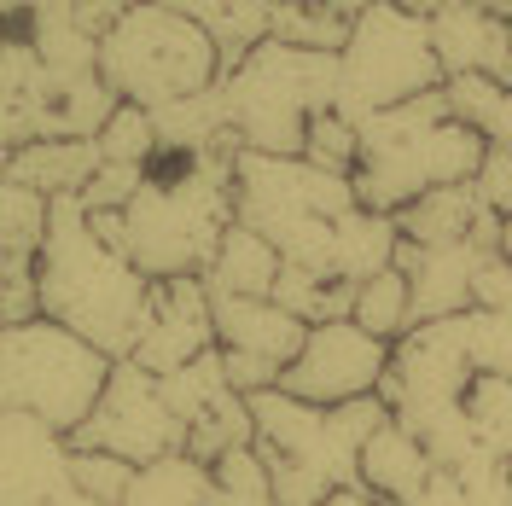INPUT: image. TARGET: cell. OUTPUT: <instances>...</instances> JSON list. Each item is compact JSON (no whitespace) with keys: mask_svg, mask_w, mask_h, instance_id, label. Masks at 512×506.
Returning a JSON list of instances; mask_svg holds the SVG:
<instances>
[{"mask_svg":"<svg viewBox=\"0 0 512 506\" xmlns=\"http://www.w3.org/2000/svg\"><path fill=\"white\" fill-rule=\"evenodd\" d=\"M35 274H41V315L70 326L111 361H134L158 315V285L99 239L82 198H53V233L41 245Z\"/></svg>","mask_w":512,"mask_h":506,"instance_id":"1","label":"cell"},{"mask_svg":"<svg viewBox=\"0 0 512 506\" xmlns=\"http://www.w3.org/2000/svg\"><path fill=\"white\" fill-rule=\"evenodd\" d=\"M483 158H489V140L460 123L448 105V88H437L361 123V163L350 181L361 210L402 216L425 192L478 181Z\"/></svg>","mask_w":512,"mask_h":506,"instance_id":"2","label":"cell"},{"mask_svg":"<svg viewBox=\"0 0 512 506\" xmlns=\"http://www.w3.org/2000/svg\"><path fill=\"white\" fill-rule=\"evenodd\" d=\"M256 413V454L268 460L280 506H320L338 489H361V448L379 431L390 408L384 396L350 402V408H315L291 390L251 396Z\"/></svg>","mask_w":512,"mask_h":506,"instance_id":"3","label":"cell"},{"mask_svg":"<svg viewBox=\"0 0 512 506\" xmlns=\"http://www.w3.org/2000/svg\"><path fill=\"white\" fill-rule=\"evenodd\" d=\"M361 210L350 175H332L309 158H268L239 152L233 169V222L262 233L286 268L338 280V222Z\"/></svg>","mask_w":512,"mask_h":506,"instance_id":"4","label":"cell"},{"mask_svg":"<svg viewBox=\"0 0 512 506\" xmlns=\"http://www.w3.org/2000/svg\"><path fill=\"white\" fill-rule=\"evenodd\" d=\"M338 53H303L286 41H262L239 70L222 76L227 123L245 152L303 158L309 123L320 111H338Z\"/></svg>","mask_w":512,"mask_h":506,"instance_id":"5","label":"cell"},{"mask_svg":"<svg viewBox=\"0 0 512 506\" xmlns=\"http://www.w3.org/2000/svg\"><path fill=\"white\" fill-rule=\"evenodd\" d=\"M99 76L123 105L163 111V105H181V99L216 88L227 70H222L216 35L198 18L163 6V0H146V6H128L123 18L105 30Z\"/></svg>","mask_w":512,"mask_h":506,"instance_id":"6","label":"cell"},{"mask_svg":"<svg viewBox=\"0 0 512 506\" xmlns=\"http://www.w3.org/2000/svg\"><path fill=\"white\" fill-rule=\"evenodd\" d=\"M111 373H117V361L105 349H94L88 338H76L70 326L47 315L30 320V326H6V338H0V396H6V408L47 419L64 437H76L88 425Z\"/></svg>","mask_w":512,"mask_h":506,"instance_id":"7","label":"cell"},{"mask_svg":"<svg viewBox=\"0 0 512 506\" xmlns=\"http://www.w3.org/2000/svg\"><path fill=\"white\" fill-rule=\"evenodd\" d=\"M338 111L367 123L379 111H396L419 94H437L448 88L443 59H437V41H431V24L408 18L396 0H373L361 18H355L350 47L338 53Z\"/></svg>","mask_w":512,"mask_h":506,"instance_id":"8","label":"cell"},{"mask_svg":"<svg viewBox=\"0 0 512 506\" xmlns=\"http://www.w3.org/2000/svg\"><path fill=\"white\" fill-rule=\"evenodd\" d=\"M70 443L117 454V460H134V466H158V460L187 454V425H181L175 408L163 402L158 373H146V367H134V361H117V373L105 384L99 408L88 413V425H82Z\"/></svg>","mask_w":512,"mask_h":506,"instance_id":"9","label":"cell"},{"mask_svg":"<svg viewBox=\"0 0 512 506\" xmlns=\"http://www.w3.org/2000/svg\"><path fill=\"white\" fill-rule=\"evenodd\" d=\"M390 355H396V344L361 332L355 320H326V326H309V344L286 367L280 390H291L297 402H315V408H350V402L379 396Z\"/></svg>","mask_w":512,"mask_h":506,"instance_id":"10","label":"cell"},{"mask_svg":"<svg viewBox=\"0 0 512 506\" xmlns=\"http://www.w3.org/2000/svg\"><path fill=\"white\" fill-rule=\"evenodd\" d=\"M0 454H6V477H0V506H99L82 495V483L70 472L76 443L53 431L35 413L6 408V431H0Z\"/></svg>","mask_w":512,"mask_h":506,"instance_id":"11","label":"cell"},{"mask_svg":"<svg viewBox=\"0 0 512 506\" xmlns=\"http://www.w3.org/2000/svg\"><path fill=\"white\" fill-rule=\"evenodd\" d=\"M216 344V303H210V285L204 280H163L158 285V315H152V332L146 344L134 349V367L146 373H181L198 355H210Z\"/></svg>","mask_w":512,"mask_h":506,"instance_id":"12","label":"cell"},{"mask_svg":"<svg viewBox=\"0 0 512 506\" xmlns=\"http://www.w3.org/2000/svg\"><path fill=\"white\" fill-rule=\"evenodd\" d=\"M483 256L489 251H478L472 239H466V245H437V251H425V245H408V239H402L396 268H402L408 285H414V326L454 320V315H466V309H478Z\"/></svg>","mask_w":512,"mask_h":506,"instance_id":"13","label":"cell"},{"mask_svg":"<svg viewBox=\"0 0 512 506\" xmlns=\"http://www.w3.org/2000/svg\"><path fill=\"white\" fill-rule=\"evenodd\" d=\"M431 41H437L448 82L454 76H495L501 82L512 64V24L478 0H448L431 18Z\"/></svg>","mask_w":512,"mask_h":506,"instance_id":"14","label":"cell"},{"mask_svg":"<svg viewBox=\"0 0 512 506\" xmlns=\"http://www.w3.org/2000/svg\"><path fill=\"white\" fill-rule=\"evenodd\" d=\"M210 303H216V344L222 349H245V355H268V361L291 367L309 344V326L291 309H280L274 297H222V291H210Z\"/></svg>","mask_w":512,"mask_h":506,"instance_id":"15","label":"cell"},{"mask_svg":"<svg viewBox=\"0 0 512 506\" xmlns=\"http://www.w3.org/2000/svg\"><path fill=\"white\" fill-rule=\"evenodd\" d=\"M431 477H437V460L402 419H384L361 448V489L390 506H414L431 489Z\"/></svg>","mask_w":512,"mask_h":506,"instance_id":"16","label":"cell"},{"mask_svg":"<svg viewBox=\"0 0 512 506\" xmlns=\"http://www.w3.org/2000/svg\"><path fill=\"white\" fill-rule=\"evenodd\" d=\"M99 169H105L99 140H35L24 152H6V181H24L47 198H82Z\"/></svg>","mask_w":512,"mask_h":506,"instance_id":"17","label":"cell"},{"mask_svg":"<svg viewBox=\"0 0 512 506\" xmlns=\"http://www.w3.org/2000/svg\"><path fill=\"white\" fill-rule=\"evenodd\" d=\"M483 210H489V204H483L478 187L466 181V187H437V192H425V198H414V204L396 216V227H402L408 245L437 251V245H466Z\"/></svg>","mask_w":512,"mask_h":506,"instance_id":"18","label":"cell"},{"mask_svg":"<svg viewBox=\"0 0 512 506\" xmlns=\"http://www.w3.org/2000/svg\"><path fill=\"white\" fill-rule=\"evenodd\" d=\"M280 274H286V256L274 251L262 233H251V227L233 222L227 227V239H222L216 268L204 274V285L222 291V297H274Z\"/></svg>","mask_w":512,"mask_h":506,"instance_id":"19","label":"cell"},{"mask_svg":"<svg viewBox=\"0 0 512 506\" xmlns=\"http://www.w3.org/2000/svg\"><path fill=\"white\" fill-rule=\"evenodd\" d=\"M47 233H53V198L24 187V181H0V256L6 262H41Z\"/></svg>","mask_w":512,"mask_h":506,"instance_id":"20","label":"cell"},{"mask_svg":"<svg viewBox=\"0 0 512 506\" xmlns=\"http://www.w3.org/2000/svg\"><path fill=\"white\" fill-rule=\"evenodd\" d=\"M355 35V18H344L332 0H274V35L303 53H344Z\"/></svg>","mask_w":512,"mask_h":506,"instance_id":"21","label":"cell"},{"mask_svg":"<svg viewBox=\"0 0 512 506\" xmlns=\"http://www.w3.org/2000/svg\"><path fill=\"white\" fill-rule=\"evenodd\" d=\"M414 506H512V460L478 454L466 472H437Z\"/></svg>","mask_w":512,"mask_h":506,"instance_id":"22","label":"cell"},{"mask_svg":"<svg viewBox=\"0 0 512 506\" xmlns=\"http://www.w3.org/2000/svg\"><path fill=\"white\" fill-rule=\"evenodd\" d=\"M355 291L361 285L332 280V274H309V268H286L274 285V303L291 309L303 326H326V320H350L355 315Z\"/></svg>","mask_w":512,"mask_h":506,"instance_id":"23","label":"cell"},{"mask_svg":"<svg viewBox=\"0 0 512 506\" xmlns=\"http://www.w3.org/2000/svg\"><path fill=\"white\" fill-rule=\"evenodd\" d=\"M350 320L361 326V332L384 338V344H402V338L414 332V285H408V274L390 268V274H379V280H367L361 291H355V315Z\"/></svg>","mask_w":512,"mask_h":506,"instance_id":"24","label":"cell"},{"mask_svg":"<svg viewBox=\"0 0 512 506\" xmlns=\"http://www.w3.org/2000/svg\"><path fill=\"white\" fill-rule=\"evenodd\" d=\"M123 506H210V466H198L192 454L140 466Z\"/></svg>","mask_w":512,"mask_h":506,"instance_id":"25","label":"cell"},{"mask_svg":"<svg viewBox=\"0 0 512 506\" xmlns=\"http://www.w3.org/2000/svg\"><path fill=\"white\" fill-rule=\"evenodd\" d=\"M210 506H280L274 495V477H268V460L251 448H233L210 466Z\"/></svg>","mask_w":512,"mask_h":506,"instance_id":"26","label":"cell"},{"mask_svg":"<svg viewBox=\"0 0 512 506\" xmlns=\"http://www.w3.org/2000/svg\"><path fill=\"white\" fill-rule=\"evenodd\" d=\"M227 390H233V384H227L222 349H210V355H198L192 367H181V373H169V379H163V402H169V408H175V419L192 431L204 413L222 402Z\"/></svg>","mask_w":512,"mask_h":506,"instance_id":"27","label":"cell"},{"mask_svg":"<svg viewBox=\"0 0 512 506\" xmlns=\"http://www.w3.org/2000/svg\"><path fill=\"white\" fill-rule=\"evenodd\" d=\"M99 152H105V163H140V169H152V158L163 152L152 111L146 105H117L111 123L99 128Z\"/></svg>","mask_w":512,"mask_h":506,"instance_id":"28","label":"cell"},{"mask_svg":"<svg viewBox=\"0 0 512 506\" xmlns=\"http://www.w3.org/2000/svg\"><path fill=\"white\" fill-rule=\"evenodd\" d=\"M466 419H472V431H478V443L489 454L512 460V379H489L483 373L466 390Z\"/></svg>","mask_w":512,"mask_h":506,"instance_id":"29","label":"cell"},{"mask_svg":"<svg viewBox=\"0 0 512 506\" xmlns=\"http://www.w3.org/2000/svg\"><path fill=\"white\" fill-rule=\"evenodd\" d=\"M303 158L332 169V175H355V163H361V123L344 117V111H320L315 123H309Z\"/></svg>","mask_w":512,"mask_h":506,"instance_id":"30","label":"cell"},{"mask_svg":"<svg viewBox=\"0 0 512 506\" xmlns=\"http://www.w3.org/2000/svg\"><path fill=\"white\" fill-rule=\"evenodd\" d=\"M466 344L478 379H512V309H472L466 315Z\"/></svg>","mask_w":512,"mask_h":506,"instance_id":"31","label":"cell"},{"mask_svg":"<svg viewBox=\"0 0 512 506\" xmlns=\"http://www.w3.org/2000/svg\"><path fill=\"white\" fill-rule=\"evenodd\" d=\"M70 472H76V483H82L88 501L123 506L128 489H134V477H140V466H134V460H117V454H99V448H76Z\"/></svg>","mask_w":512,"mask_h":506,"instance_id":"32","label":"cell"},{"mask_svg":"<svg viewBox=\"0 0 512 506\" xmlns=\"http://www.w3.org/2000/svg\"><path fill=\"white\" fill-rule=\"evenodd\" d=\"M140 187H146V169H140V163H105L94 181H88L82 204H88V216H105V210H128V204L140 198Z\"/></svg>","mask_w":512,"mask_h":506,"instance_id":"33","label":"cell"},{"mask_svg":"<svg viewBox=\"0 0 512 506\" xmlns=\"http://www.w3.org/2000/svg\"><path fill=\"white\" fill-rule=\"evenodd\" d=\"M0 320L6 326H30L41 320V274L35 262H0Z\"/></svg>","mask_w":512,"mask_h":506,"instance_id":"34","label":"cell"},{"mask_svg":"<svg viewBox=\"0 0 512 506\" xmlns=\"http://www.w3.org/2000/svg\"><path fill=\"white\" fill-rule=\"evenodd\" d=\"M222 367H227V384L239 396H262V390H280L286 367L268 361V355H245V349H222Z\"/></svg>","mask_w":512,"mask_h":506,"instance_id":"35","label":"cell"},{"mask_svg":"<svg viewBox=\"0 0 512 506\" xmlns=\"http://www.w3.org/2000/svg\"><path fill=\"white\" fill-rule=\"evenodd\" d=\"M478 198L495 210V216H512V152H501V146H489V158H483L478 169Z\"/></svg>","mask_w":512,"mask_h":506,"instance_id":"36","label":"cell"},{"mask_svg":"<svg viewBox=\"0 0 512 506\" xmlns=\"http://www.w3.org/2000/svg\"><path fill=\"white\" fill-rule=\"evenodd\" d=\"M478 309H512V262L501 251H489L478 268Z\"/></svg>","mask_w":512,"mask_h":506,"instance_id":"37","label":"cell"},{"mask_svg":"<svg viewBox=\"0 0 512 506\" xmlns=\"http://www.w3.org/2000/svg\"><path fill=\"white\" fill-rule=\"evenodd\" d=\"M320 506H390V501H379V495H367V489H338V495H326Z\"/></svg>","mask_w":512,"mask_h":506,"instance_id":"38","label":"cell"},{"mask_svg":"<svg viewBox=\"0 0 512 506\" xmlns=\"http://www.w3.org/2000/svg\"><path fill=\"white\" fill-rule=\"evenodd\" d=\"M396 6H402V12H408V18H419V24H431V18H437V12H443L448 0H396Z\"/></svg>","mask_w":512,"mask_h":506,"instance_id":"39","label":"cell"},{"mask_svg":"<svg viewBox=\"0 0 512 506\" xmlns=\"http://www.w3.org/2000/svg\"><path fill=\"white\" fill-rule=\"evenodd\" d=\"M99 6H105V12H111V18H123L128 6H146V0H99Z\"/></svg>","mask_w":512,"mask_h":506,"instance_id":"40","label":"cell"},{"mask_svg":"<svg viewBox=\"0 0 512 506\" xmlns=\"http://www.w3.org/2000/svg\"><path fill=\"white\" fill-rule=\"evenodd\" d=\"M501 256L512 262V216H507V227H501Z\"/></svg>","mask_w":512,"mask_h":506,"instance_id":"41","label":"cell"},{"mask_svg":"<svg viewBox=\"0 0 512 506\" xmlns=\"http://www.w3.org/2000/svg\"><path fill=\"white\" fill-rule=\"evenodd\" d=\"M501 82H507V88H512V64H507V76H501Z\"/></svg>","mask_w":512,"mask_h":506,"instance_id":"42","label":"cell"},{"mask_svg":"<svg viewBox=\"0 0 512 506\" xmlns=\"http://www.w3.org/2000/svg\"><path fill=\"white\" fill-rule=\"evenodd\" d=\"M478 6H489V12H495V0H478Z\"/></svg>","mask_w":512,"mask_h":506,"instance_id":"43","label":"cell"}]
</instances>
